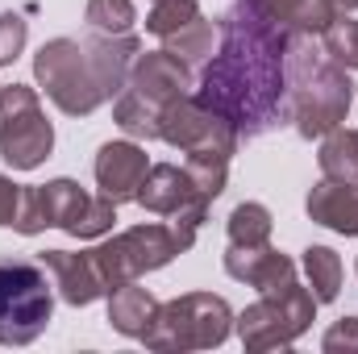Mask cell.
Here are the masks:
<instances>
[{
	"mask_svg": "<svg viewBox=\"0 0 358 354\" xmlns=\"http://www.w3.org/2000/svg\"><path fill=\"white\" fill-rule=\"evenodd\" d=\"M159 113L163 108H155V104H146L142 96H134L129 88L117 92V100H113V121L129 134V138H159Z\"/></svg>",
	"mask_w": 358,
	"mask_h": 354,
	"instance_id": "603a6c76",
	"label": "cell"
},
{
	"mask_svg": "<svg viewBox=\"0 0 358 354\" xmlns=\"http://www.w3.org/2000/svg\"><path fill=\"white\" fill-rule=\"evenodd\" d=\"M329 4H334L338 13H355V8H358V0H329Z\"/></svg>",
	"mask_w": 358,
	"mask_h": 354,
	"instance_id": "f546056e",
	"label": "cell"
},
{
	"mask_svg": "<svg viewBox=\"0 0 358 354\" xmlns=\"http://www.w3.org/2000/svg\"><path fill=\"white\" fill-rule=\"evenodd\" d=\"M355 275H358V259H355Z\"/></svg>",
	"mask_w": 358,
	"mask_h": 354,
	"instance_id": "4dcf8cb0",
	"label": "cell"
},
{
	"mask_svg": "<svg viewBox=\"0 0 358 354\" xmlns=\"http://www.w3.org/2000/svg\"><path fill=\"white\" fill-rule=\"evenodd\" d=\"M150 171V159L138 142H104L96 155V187L113 204L138 200V187Z\"/></svg>",
	"mask_w": 358,
	"mask_h": 354,
	"instance_id": "4fadbf2b",
	"label": "cell"
},
{
	"mask_svg": "<svg viewBox=\"0 0 358 354\" xmlns=\"http://www.w3.org/2000/svg\"><path fill=\"white\" fill-rule=\"evenodd\" d=\"M200 17V4L196 0H155V8H150V17H146V29L155 34V38H171L176 29H183L187 21H196Z\"/></svg>",
	"mask_w": 358,
	"mask_h": 354,
	"instance_id": "484cf974",
	"label": "cell"
},
{
	"mask_svg": "<svg viewBox=\"0 0 358 354\" xmlns=\"http://www.w3.org/2000/svg\"><path fill=\"white\" fill-rule=\"evenodd\" d=\"M234 334V309L213 292H187L159 304L155 325L142 334L150 351H213Z\"/></svg>",
	"mask_w": 358,
	"mask_h": 354,
	"instance_id": "8992f818",
	"label": "cell"
},
{
	"mask_svg": "<svg viewBox=\"0 0 358 354\" xmlns=\"http://www.w3.org/2000/svg\"><path fill=\"white\" fill-rule=\"evenodd\" d=\"M321 46H325V55L338 63V67H346V71H358V21L355 17H338L325 34H321Z\"/></svg>",
	"mask_w": 358,
	"mask_h": 354,
	"instance_id": "d4e9b609",
	"label": "cell"
},
{
	"mask_svg": "<svg viewBox=\"0 0 358 354\" xmlns=\"http://www.w3.org/2000/svg\"><path fill=\"white\" fill-rule=\"evenodd\" d=\"M84 21H88L92 34H129L138 13H134V0H88L84 8Z\"/></svg>",
	"mask_w": 358,
	"mask_h": 354,
	"instance_id": "cb8c5ba5",
	"label": "cell"
},
{
	"mask_svg": "<svg viewBox=\"0 0 358 354\" xmlns=\"http://www.w3.org/2000/svg\"><path fill=\"white\" fill-rule=\"evenodd\" d=\"M321 351L325 354H358V317H342L325 330L321 338Z\"/></svg>",
	"mask_w": 358,
	"mask_h": 354,
	"instance_id": "83f0119b",
	"label": "cell"
},
{
	"mask_svg": "<svg viewBox=\"0 0 358 354\" xmlns=\"http://www.w3.org/2000/svg\"><path fill=\"white\" fill-rule=\"evenodd\" d=\"M271 229H275L271 208L267 204H255V200L238 204V208L229 213V221H225L229 246H263V242H271Z\"/></svg>",
	"mask_w": 358,
	"mask_h": 354,
	"instance_id": "7402d4cb",
	"label": "cell"
},
{
	"mask_svg": "<svg viewBox=\"0 0 358 354\" xmlns=\"http://www.w3.org/2000/svg\"><path fill=\"white\" fill-rule=\"evenodd\" d=\"M308 217L334 234L358 238V179H321L308 187L304 200Z\"/></svg>",
	"mask_w": 358,
	"mask_h": 354,
	"instance_id": "9a60e30c",
	"label": "cell"
},
{
	"mask_svg": "<svg viewBox=\"0 0 358 354\" xmlns=\"http://www.w3.org/2000/svg\"><path fill=\"white\" fill-rule=\"evenodd\" d=\"M55 150V125L29 84L0 88V159L13 171H34Z\"/></svg>",
	"mask_w": 358,
	"mask_h": 354,
	"instance_id": "ba28073f",
	"label": "cell"
},
{
	"mask_svg": "<svg viewBox=\"0 0 358 354\" xmlns=\"http://www.w3.org/2000/svg\"><path fill=\"white\" fill-rule=\"evenodd\" d=\"M217 42H221V25H213V21L200 13L196 21H187V25L176 29L171 38H163V50H171V55L183 59L187 67H204V63L213 59Z\"/></svg>",
	"mask_w": 358,
	"mask_h": 354,
	"instance_id": "d6986e66",
	"label": "cell"
},
{
	"mask_svg": "<svg viewBox=\"0 0 358 354\" xmlns=\"http://www.w3.org/2000/svg\"><path fill=\"white\" fill-rule=\"evenodd\" d=\"M25 38H29L25 17L21 13H0V67H8L25 50Z\"/></svg>",
	"mask_w": 358,
	"mask_h": 354,
	"instance_id": "4316f807",
	"label": "cell"
},
{
	"mask_svg": "<svg viewBox=\"0 0 358 354\" xmlns=\"http://www.w3.org/2000/svg\"><path fill=\"white\" fill-rule=\"evenodd\" d=\"M225 271H229V279L250 283L259 292H271V288L296 279V263L283 250H275L271 242H263V246H229L225 250Z\"/></svg>",
	"mask_w": 358,
	"mask_h": 354,
	"instance_id": "2e32d148",
	"label": "cell"
},
{
	"mask_svg": "<svg viewBox=\"0 0 358 354\" xmlns=\"http://www.w3.org/2000/svg\"><path fill=\"white\" fill-rule=\"evenodd\" d=\"M55 313V279L42 263L0 259V346H29Z\"/></svg>",
	"mask_w": 358,
	"mask_h": 354,
	"instance_id": "5b68a950",
	"label": "cell"
},
{
	"mask_svg": "<svg viewBox=\"0 0 358 354\" xmlns=\"http://www.w3.org/2000/svg\"><path fill=\"white\" fill-rule=\"evenodd\" d=\"M38 263L50 271L59 296L67 304H76V309H88L100 296H108V283H104V275H100L92 250H80V255L76 250H42Z\"/></svg>",
	"mask_w": 358,
	"mask_h": 354,
	"instance_id": "7c38bea8",
	"label": "cell"
},
{
	"mask_svg": "<svg viewBox=\"0 0 358 354\" xmlns=\"http://www.w3.org/2000/svg\"><path fill=\"white\" fill-rule=\"evenodd\" d=\"M304 275H308V292L317 296V304H334L342 292V259L329 246H308L304 250Z\"/></svg>",
	"mask_w": 358,
	"mask_h": 354,
	"instance_id": "44dd1931",
	"label": "cell"
},
{
	"mask_svg": "<svg viewBox=\"0 0 358 354\" xmlns=\"http://www.w3.org/2000/svg\"><path fill=\"white\" fill-rule=\"evenodd\" d=\"M155 313H159V300L146 288H138V279L108 292V325L117 334H125V338L142 342V334L155 325Z\"/></svg>",
	"mask_w": 358,
	"mask_h": 354,
	"instance_id": "e0dca14e",
	"label": "cell"
},
{
	"mask_svg": "<svg viewBox=\"0 0 358 354\" xmlns=\"http://www.w3.org/2000/svg\"><path fill=\"white\" fill-rule=\"evenodd\" d=\"M287 121L296 125L300 138H325L338 129L350 113L355 100V80L346 67H338L313 34H292L287 42Z\"/></svg>",
	"mask_w": 358,
	"mask_h": 354,
	"instance_id": "3957f363",
	"label": "cell"
},
{
	"mask_svg": "<svg viewBox=\"0 0 358 354\" xmlns=\"http://www.w3.org/2000/svg\"><path fill=\"white\" fill-rule=\"evenodd\" d=\"M138 55L142 42L134 34L50 38L34 55V80L67 117H88L100 104L117 100Z\"/></svg>",
	"mask_w": 358,
	"mask_h": 354,
	"instance_id": "7a4b0ae2",
	"label": "cell"
},
{
	"mask_svg": "<svg viewBox=\"0 0 358 354\" xmlns=\"http://www.w3.org/2000/svg\"><path fill=\"white\" fill-rule=\"evenodd\" d=\"M159 138L167 146L183 150L187 159H234V150L242 142L238 129L225 117H217L208 104H200L192 92L171 100V104H163V113H159Z\"/></svg>",
	"mask_w": 358,
	"mask_h": 354,
	"instance_id": "30bf717a",
	"label": "cell"
},
{
	"mask_svg": "<svg viewBox=\"0 0 358 354\" xmlns=\"http://www.w3.org/2000/svg\"><path fill=\"white\" fill-rule=\"evenodd\" d=\"M125 88L134 96H142L146 104L163 108V104H171L179 96H187L196 88V80H192V67L183 59H176L171 50H146V55L134 59Z\"/></svg>",
	"mask_w": 358,
	"mask_h": 354,
	"instance_id": "8fae6325",
	"label": "cell"
},
{
	"mask_svg": "<svg viewBox=\"0 0 358 354\" xmlns=\"http://www.w3.org/2000/svg\"><path fill=\"white\" fill-rule=\"evenodd\" d=\"M92 255H96V267H100V275H104V283L113 292L121 283L142 279L146 271L167 267L176 255H183V242L176 238L171 225L150 221V225H134V229H125V234L92 246Z\"/></svg>",
	"mask_w": 358,
	"mask_h": 354,
	"instance_id": "9c48e42d",
	"label": "cell"
},
{
	"mask_svg": "<svg viewBox=\"0 0 358 354\" xmlns=\"http://www.w3.org/2000/svg\"><path fill=\"white\" fill-rule=\"evenodd\" d=\"M317 163H321V176L325 179H358V134L346 129V125L329 129L321 138Z\"/></svg>",
	"mask_w": 358,
	"mask_h": 354,
	"instance_id": "ffe728a7",
	"label": "cell"
},
{
	"mask_svg": "<svg viewBox=\"0 0 358 354\" xmlns=\"http://www.w3.org/2000/svg\"><path fill=\"white\" fill-rule=\"evenodd\" d=\"M117 221V204L108 196H92L76 179H50L38 187H21V208L13 229L34 238L42 229H63L80 242L104 238Z\"/></svg>",
	"mask_w": 358,
	"mask_h": 354,
	"instance_id": "277c9868",
	"label": "cell"
},
{
	"mask_svg": "<svg viewBox=\"0 0 358 354\" xmlns=\"http://www.w3.org/2000/svg\"><path fill=\"white\" fill-rule=\"evenodd\" d=\"M21 208V183H13L8 176H0V225H13Z\"/></svg>",
	"mask_w": 358,
	"mask_h": 354,
	"instance_id": "f1b7e54d",
	"label": "cell"
},
{
	"mask_svg": "<svg viewBox=\"0 0 358 354\" xmlns=\"http://www.w3.org/2000/svg\"><path fill=\"white\" fill-rule=\"evenodd\" d=\"M138 204L159 217H176L183 208H208V200L196 192L187 167H176V163H155L146 171L142 187H138Z\"/></svg>",
	"mask_w": 358,
	"mask_h": 354,
	"instance_id": "5bb4252c",
	"label": "cell"
},
{
	"mask_svg": "<svg viewBox=\"0 0 358 354\" xmlns=\"http://www.w3.org/2000/svg\"><path fill=\"white\" fill-rule=\"evenodd\" d=\"M255 4L279 25H287L292 34H313V38H321L342 17L329 0H255Z\"/></svg>",
	"mask_w": 358,
	"mask_h": 354,
	"instance_id": "ac0fdd59",
	"label": "cell"
},
{
	"mask_svg": "<svg viewBox=\"0 0 358 354\" xmlns=\"http://www.w3.org/2000/svg\"><path fill=\"white\" fill-rule=\"evenodd\" d=\"M287 42L292 29L255 0H234L221 17V42L200 67L192 96L225 117L238 138H259L287 117Z\"/></svg>",
	"mask_w": 358,
	"mask_h": 354,
	"instance_id": "6da1fadb",
	"label": "cell"
},
{
	"mask_svg": "<svg viewBox=\"0 0 358 354\" xmlns=\"http://www.w3.org/2000/svg\"><path fill=\"white\" fill-rule=\"evenodd\" d=\"M313 321H317V296L300 279H287V283L263 292L250 309H242V317H234V330L246 351L263 354L287 351L300 334H308Z\"/></svg>",
	"mask_w": 358,
	"mask_h": 354,
	"instance_id": "52a82bcc",
	"label": "cell"
}]
</instances>
